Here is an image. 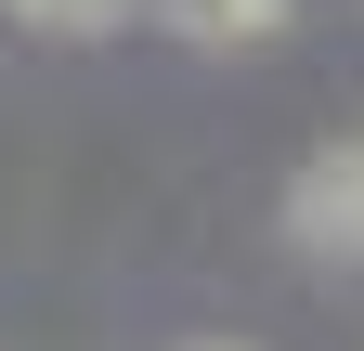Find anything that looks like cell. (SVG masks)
Returning a JSON list of instances; mask_svg holds the SVG:
<instances>
[{
	"mask_svg": "<svg viewBox=\"0 0 364 351\" xmlns=\"http://www.w3.org/2000/svg\"><path fill=\"white\" fill-rule=\"evenodd\" d=\"M156 14H169L182 39H208V53H247V39L287 26V0H156Z\"/></svg>",
	"mask_w": 364,
	"mask_h": 351,
	"instance_id": "2",
	"label": "cell"
},
{
	"mask_svg": "<svg viewBox=\"0 0 364 351\" xmlns=\"http://www.w3.org/2000/svg\"><path fill=\"white\" fill-rule=\"evenodd\" d=\"M287 247L312 260H364V144H312L287 183Z\"/></svg>",
	"mask_w": 364,
	"mask_h": 351,
	"instance_id": "1",
	"label": "cell"
},
{
	"mask_svg": "<svg viewBox=\"0 0 364 351\" xmlns=\"http://www.w3.org/2000/svg\"><path fill=\"white\" fill-rule=\"evenodd\" d=\"M14 14H26L39 39H105V26L130 14V0H14Z\"/></svg>",
	"mask_w": 364,
	"mask_h": 351,
	"instance_id": "3",
	"label": "cell"
},
{
	"mask_svg": "<svg viewBox=\"0 0 364 351\" xmlns=\"http://www.w3.org/2000/svg\"><path fill=\"white\" fill-rule=\"evenodd\" d=\"M182 351H247V338H182Z\"/></svg>",
	"mask_w": 364,
	"mask_h": 351,
	"instance_id": "4",
	"label": "cell"
}]
</instances>
